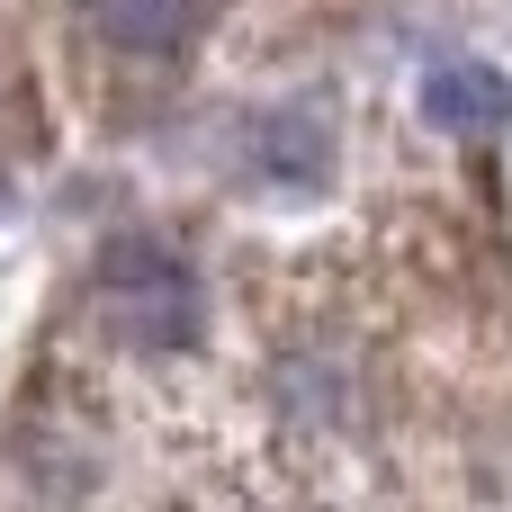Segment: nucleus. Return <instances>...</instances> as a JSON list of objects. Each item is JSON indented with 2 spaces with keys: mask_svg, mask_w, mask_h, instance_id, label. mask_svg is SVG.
<instances>
[{
  "mask_svg": "<svg viewBox=\"0 0 512 512\" xmlns=\"http://www.w3.org/2000/svg\"><path fill=\"white\" fill-rule=\"evenodd\" d=\"M99 315H108V333L135 342V351H189L198 324H207V288H198L189 252H171V243H153V234H126V243H108V261H99Z\"/></svg>",
  "mask_w": 512,
  "mask_h": 512,
  "instance_id": "1",
  "label": "nucleus"
},
{
  "mask_svg": "<svg viewBox=\"0 0 512 512\" xmlns=\"http://www.w3.org/2000/svg\"><path fill=\"white\" fill-rule=\"evenodd\" d=\"M81 18L117 54H189L207 27V0H81Z\"/></svg>",
  "mask_w": 512,
  "mask_h": 512,
  "instance_id": "2",
  "label": "nucleus"
},
{
  "mask_svg": "<svg viewBox=\"0 0 512 512\" xmlns=\"http://www.w3.org/2000/svg\"><path fill=\"white\" fill-rule=\"evenodd\" d=\"M423 117L450 135H495L512 126V72L495 63H432L423 72Z\"/></svg>",
  "mask_w": 512,
  "mask_h": 512,
  "instance_id": "3",
  "label": "nucleus"
},
{
  "mask_svg": "<svg viewBox=\"0 0 512 512\" xmlns=\"http://www.w3.org/2000/svg\"><path fill=\"white\" fill-rule=\"evenodd\" d=\"M252 153H261L279 180H315V171H324V153H333V135H324V117H315V108H279V117H261V126H252Z\"/></svg>",
  "mask_w": 512,
  "mask_h": 512,
  "instance_id": "4",
  "label": "nucleus"
}]
</instances>
